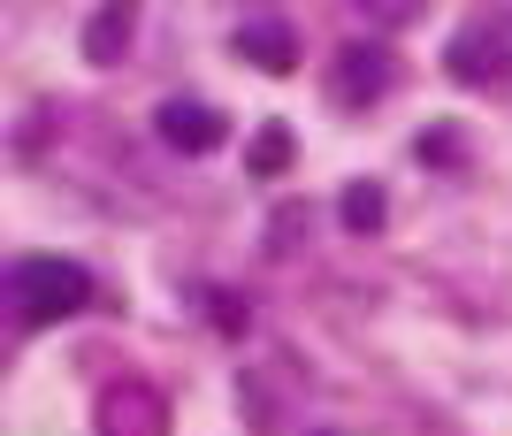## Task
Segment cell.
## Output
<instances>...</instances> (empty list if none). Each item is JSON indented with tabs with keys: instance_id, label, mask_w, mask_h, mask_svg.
<instances>
[{
	"instance_id": "cell-1",
	"label": "cell",
	"mask_w": 512,
	"mask_h": 436,
	"mask_svg": "<svg viewBox=\"0 0 512 436\" xmlns=\"http://www.w3.org/2000/svg\"><path fill=\"white\" fill-rule=\"evenodd\" d=\"M8 299H16V314L31 329L39 322H69V314L92 299V276L77 261H54V253H23V261L8 268Z\"/></svg>"
},
{
	"instance_id": "cell-2",
	"label": "cell",
	"mask_w": 512,
	"mask_h": 436,
	"mask_svg": "<svg viewBox=\"0 0 512 436\" xmlns=\"http://www.w3.org/2000/svg\"><path fill=\"white\" fill-rule=\"evenodd\" d=\"M329 92H337L344 108L383 100V92H390V54H383V46H367V39L337 46V62H329Z\"/></svg>"
},
{
	"instance_id": "cell-3",
	"label": "cell",
	"mask_w": 512,
	"mask_h": 436,
	"mask_svg": "<svg viewBox=\"0 0 512 436\" xmlns=\"http://www.w3.org/2000/svg\"><path fill=\"white\" fill-rule=\"evenodd\" d=\"M153 131L169 138L176 153H214V146H222V115H214L207 100H161Z\"/></svg>"
},
{
	"instance_id": "cell-4",
	"label": "cell",
	"mask_w": 512,
	"mask_h": 436,
	"mask_svg": "<svg viewBox=\"0 0 512 436\" xmlns=\"http://www.w3.org/2000/svg\"><path fill=\"white\" fill-rule=\"evenodd\" d=\"M444 69L459 77V85H497V77H505V39H497L490 23H467V31L451 39Z\"/></svg>"
},
{
	"instance_id": "cell-5",
	"label": "cell",
	"mask_w": 512,
	"mask_h": 436,
	"mask_svg": "<svg viewBox=\"0 0 512 436\" xmlns=\"http://www.w3.org/2000/svg\"><path fill=\"white\" fill-rule=\"evenodd\" d=\"M237 46H245V62L276 69V77H291V69H299V31H291L283 16H253L245 31H237Z\"/></svg>"
},
{
	"instance_id": "cell-6",
	"label": "cell",
	"mask_w": 512,
	"mask_h": 436,
	"mask_svg": "<svg viewBox=\"0 0 512 436\" xmlns=\"http://www.w3.org/2000/svg\"><path fill=\"white\" fill-rule=\"evenodd\" d=\"M130 23H138V16H130V8H123V0H115V8H100V16H92L85 23V54H92V62H123V39H130Z\"/></svg>"
},
{
	"instance_id": "cell-7",
	"label": "cell",
	"mask_w": 512,
	"mask_h": 436,
	"mask_svg": "<svg viewBox=\"0 0 512 436\" xmlns=\"http://www.w3.org/2000/svg\"><path fill=\"white\" fill-rule=\"evenodd\" d=\"M344 230H352V238H367V230H383V215H390V199H383V184H352V192H344Z\"/></svg>"
},
{
	"instance_id": "cell-8",
	"label": "cell",
	"mask_w": 512,
	"mask_h": 436,
	"mask_svg": "<svg viewBox=\"0 0 512 436\" xmlns=\"http://www.w3.org/2000/svg\"><path fill=\"white\" fill-rule=\"evenodd\" d=\"M283 161H291V131L276 123V131H260V146H253V176H276Z\"/></svg>"
},
{
	"instance_id": "cell-9",
	"label": "cell",
	"mask_w": 512,
	"mask_h": 436,
	"mask_svg": "<svg viewBox=\"0 0 512 436\" xmlns=\"http://www.w3.org/2000/svg\"><path fill=\"white\" fill-rule=\"evenodd\" d=\"M421 161H459V138L451 131H421Z\"/></svg>"
}]
</instances>
